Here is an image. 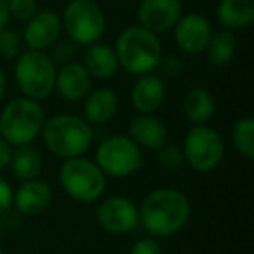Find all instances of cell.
Masks as SVG:
<instances>
[{
    "mask_svg": "<svg viewBox=\"0 0 254 254\" xmlns=\"http://www.w3.org/2000/svg\"><path fill=\"white\" fill-rule=\"evenodd\" d=\"M232 143L235 150L247 160L254 159V120L253 117H242L233 124Z\"/></svg>",
    "mask_w": 254,
    "mask_h": 254,
    "instance_id": "cell-24",
    "label": "cell"
},
{
    "mask_svg": "<svg viewBox=\"0 0 254 254\" xmlns=\"http://www.w3.org/2000/svg\"><path fill=\"white\" fill-rule=\"evenodd\" d=\"M94 162L105 176L129 178L141 169L143 153L129 136H112L96 148Z\"/></svg>",
    "mask_w": 254,
    "mask_h": 254,
    "instance_id": "cell-9",
    "label": "cell"
},
{
    "mask_svg": "<svg viewBox=\"0 0 254 254\" xmlns=\"http://www.w3.org/2000/svg\"><path fill=\"white\" fill-rule=\"evenodd\" d=\"M216 16L225 30H244L254 21V0H221Z\"/></svg>",
    "mask_w": 254,
    "mask_h": 254,
    "instance_id": "cell-20",
    "label": "cell"
},
{
    "mask_svg": "<svg viewBox=\"0 0 254 254\" xmlns=\"http://www.w3.org/2000/svg\"><path fill=\"white\" fill-rule=\"evenodd\" d=\"M129 254H164V249L160 246L159 239H155V237H145V239L138 240L131 247Z\"/></svg>",
    "mask_w": 254,
    "mask_h": 254,
    "instance_id": "cell-30",
    "label": "cell"
},
{
    "mask_svg": "<svg viewBox=\"0 0 254 254\" xmlns=\"http://www.w3.org/2000/svg\"><path fill=\"white\" fill-rule=\"evenodd\" d=\"M212 35V26L205 16L198 12L183 14L174 25V42L181 53L197 56L204 53Z\"/></svg>",
    "mask_w": 254,
    "mask_h": 254,
    "instance_id": "cell-11",
    "label": "cell"
},
{
    "mask_svg": "<svg viewBox=\"0 0 254 254\" xmlns=\"http://www.w3.org/2000/svg\"><path fill=\"white\" fill-rule=\"evenodd\" d=\"M61 23L68 39L77 46L99 42L106 30L105 12L94 0H70L64 7Z\"/></svg>",
    "mask_w": 254,
    "mask_h": 254,
    "instance_id": "cell-7",
    "label": "cell"
},
{
    "mask_svg": "<svg viewBox=\"0 0 254 254\" xmlns=\"http://www.w3.org/2000/svg\"><path fill=\"white\" fill-rule=\"evenodd\" d=\"M120 99L113 89L99 87L91 89L89 94L84 98V119L89 124L96 126H105L112 122L119 113Z\"/></svg>",
    "mask_w": 254,
    "mask_h": 254,
    "instance_id": "cell-18",
    "label": "cell"
},
{
    "mask_svg": "<svg viewBox=\"0 0 254 254\" xmlns=\"http://www.w3.org/2000/svg\"><path fill=\"white\" fill-rule=\"evenodd\" d=\"M181 16H183L181 0H141L136 11L138 25L157 35L174 28Z\"/></svg>",
    "mask_w": 254,
    "mask_h": 254,
    "instance_id": "cell-12",
    "label": "cell"
},
{
    "mask_svg": "<svg viewBox=\"0 0 254 254\" xmlns=\"http://www.w3.org/2000/svg\"><path fill=\"white\" fill-rule=\"evenodd\" d=\"M138 216L150 237L167 239L180 233L190 221V198L176 188H157L143 198Z\"/></svg>",
    "mask_w": 254,
    "mask_h": 254,
    "instance_id": "cell-1",
    "label": "cell"
},
{
    "mask_svg": "<svg viewBox=\"0 0 254 254\" xmlns=\"http://www.w3.org/2000/svg\"><path fill=\"white\" fill-rule=\"evenodd\" d=\"M46 112L30 98H14L0 112V136L11 146L32 145L42 132Z\"/></svg>",
    "mask_w": 254,
    "mask_h": 254,
    "instance_id": "cell-4",
    "label": "cell"
},
{
    "mask_svg": "<svg viewBox=\"0 0 254 254\" xmlns=\"http://www.w3.org/2000/svg\"><path fill=\"white\" fill-rule=\"evenodd\" d=\"M204 53L212 66H226V64H230L237 53L235 33L225 28L221 32L212 33Z\"/></svg>",
    "mask_w": 254,
    "mask_h": 254,
    "instance_id": "cell-23",
    "label": "cell"
},
{
    "mask_svg": "<svg viewBox=\"0 0 254 254\" xmlns=\"http://www.w3.org/2000/svg\"><path fill=\"white\" fill-rule=\"evenodd\" d=\"M53 202V190L42 180L23 181L12 195V205L25 216H37L44 212Z\"/></svg>",
    "mask_w": 254,
    "mask_h": 254,
    "instance_id": "cell-16",
    "label": "cell"
},
{
    "mask_svg": "<svg viewBox=\"0 0 254 254\" xmlns=\"http://www.w3.org/2000/svg\"><path fill=\"white\" fill-rule=\"evenodd\" d=\"M157 152H159V164L166 171H180L185 166L183 148L176 143L166 141Z\"/></svg>",
    "mask_w": 254,
    "mask_h": 254,
    "instance_id": "cell-25",
    "label": "cell"
},
{
    "mask_svg": "<svg viewBox=\"0 0 254 254\" xmlns=\"http://www.w3.org/2000/svg\"><path fill=\"white\" fill-rule=\"evenodd\" d=\"M44 145L53 155L60 159L80 157L91 148L94 141V131L84 117L73 113H60L44 124L42 132Z\"/></svg>",
    "mask_w": 254,
    "mask_h": 254,
    "instance_id": "cell-2",
    "label": "cell"
},
{
    "mask_svg": "<svg viewBox=\"0 0 254 254\" xmlns=\"http://www.w3.org/2000/svg\"><path fill=\"white\" fill-rule=\"evenodd\" d=\"M18 254H33V253H18Z\"/></svg>",
    "mask_w": 254,
    "mask_h": 254,
    "instance_id": "cell-36",
    "label": "cell"
},
{
    "mask_svg": "<svg viewBox=\"0 0 254 254\" xmlns=\"http://www.w3.org/2000/svg\"><path fill=\"white\" fill-rule=\"evenodd\" d=\"M56 71V64L46 51L28 49L18 56L14 78L25 98L44 101L54 92Z\"/></svg>",
    "mask_w": 254,
    "mask_h": 254,
    "instance_id": "cell-5",
    "label": "cell"
},
{
    "mask_svg": "<svg viewBox=\"0 0 254 254\" xmlns=\"http://www.w3.org/2000/svg\"><path fill=\"white\" fill-rule=\"evenodd\" d=\"M216 110V99L207 89L193 87L183 98V113L191 124H205Z\"/></svg>",
    "mask_w": 254,
    "mask_h": 254,
    "instance_id": "cell-21",
    "label": "cell"
},
{
    "mask_svg": "<svg viewBox=\"0 0 254 254\" xmlns=\"http://www.w3.org/2000/svg\"><path fill=\"white\" fill-rule=\"evenodd\" d=\"M92 85V77L85 66L77 61L61 64L56 71V85L54 91L66 101H82L89 94Z\"/></svg>",
    "mask_w": 254,
    "mask_h": 254,
    "instance_id": "cell-14",
    "label": "cell"
},
{
    "mask_svg": "<svg viewBox=\"0 0 254 254\" xmlns=\"http://www.w3.org/2000/svg\"><path fill=\"white\" fill-rule=\"evenodd\" d=\"M7 11L9 18L26 23L39 11V5H37V0H7Z\"/></svg>",
    "mask_w": 254,
    "mask_h": 254,
    "instance_id": "cell-27",
    "label": "cell"
},
{
    "mask_svg": "<svg viewBox=\"0 0 254 254\" xmlns=\"http://www.w3.org/2000/svg\"><path fill=\"white\" fill-rule=\"evenodd\" d=\"M12 187L4 176H0V214L7 212L12 207Z\"/></svg>",
    "mask_w": 254,
    "mask_h": 254,
    "instance_id": "cell-31",
    "label": "cell"
},
{
    "mask_svg": "<svg viewBox=\"0 0 254 254\" xmlns=\"http://www.w3.org/2000/svg\"><path fill=\"white\" fill-rule=\"evenodd\" d=\"M167 127L153 113H138L129 122V138L146 150H159L167 141Z\"/></svg>",
    "mask_w": 254,
    "mask_h": 254,
    "instance_id": "cell-15",
    "label": "cell"
},
{
    "mask_svg": "<svg viewBox=\"0 0 254 254\" xmlns=\"http://www.w3.org/2000/svg\"><path fill=\"white\" fill-rule=\"evenodd\" d=\"M9 11H7V0H0V30L7 26L9 23Z\"/></svg>",
    "mask_w": 254,
    "mask_h": 254,
    "instance_id": "cell-33",
    "label": "cell"
},
{
    "mask_svg": "<svg viewBox=\"0 0 254 254\" xmlns=\"http://www.w3.org/2000/svg\"><path fill=\"white\" fill-rule=\"evenodd\" d=\"M113 51L119 60V66L138 77L157 70L162 58L159 35L139 25L124 28L117 37Z\"/></svg>",
    "mask_w": 254,
    "mask_h": 254,
    "instance_id": "cell-3",
    "label": "cell"
},
{
    "mask_svg": "<svg viewBox=\"0 0 254 254\" xmlns=\"http://www.w3.org/2000/svg\"><path fill=\"white\" fill-rule=\"evenodd\" d=\"M5 91H7V78H5V73L2 71V68H0V101L4 99Z\"/></svg>",
    "mask_w": 254,
    "mask_h": 254,
    "instance_id": "cell-34",
    "label": "cell"
},
{
    "mask_svg": "<svg viewBox=\"0 0 254 254\" xmlns=\"http://www.w3.org/2000/svg\"><path fill=\"white\" fill-rule=\"evenodd\" d=\"M75 54H77V44H73L70 39L68 40H58L53 46V53L49 54L54 64H66L73 61Z\"/></svg>",
    "mask_w": 254,
    "mask_h": 254,
    "instance_id": "cell-28",
    "label": "cell"
},
{
    "mask_svg": "<svg viewBox=\"0 0 254 254\" xmlns=\"http://www.w3.org/2000/svg\"><path fill=\"white\" fill-rule=\"evenodd\" d=\"M185 162L197 173H212L225 157V143L214 127L193 126L185 136Z\"/></svg>",
    "mask_w": 254,
    "mask_h": 254,
    "instance_id": "cell-8",
    "label": "cell"
},
{
    "mask_svg": "<svg viewBox=\"0 0 254 254\" xmlns=\"http://www.w3.org/2000/svg\"><path fill=\"white\" fill-rule=\"evenodd\" d=\"M0 254H4V249H2V246H0Z\"/></svg>",
    "mask_w": 254,
    "mask_h": 254,
    "instance_id": "cell-35",
    "label": "cell"
},
{
    "mask_svg": "<svg viewBox=\"0 0 254 254\" xmlns=\"http://www.w3.org/2000/svg\"><path fill=\"white\" fill-rule=\"evenodd\" d=\"M21 54V39L12 28L0 30V56L4 60H14Z\"/></svg>",
    "mask_w": 254,
    "mask_h": 254,
    "instance_id": "cell-26",
    "label": "cell"
},
{
    "mask_svg": "<svg viewBox=\"0 0 254 254\" xmlns=\"http://www.w3.org/2000/svg\"><path fill=\"white\" fill-rule=\"evenodd\" d=\"M11 171L18 180L21 181H30L37 180L42 173L44 160L42 155L39 153V150L33 148L32 145H21L12 148L11 155Z\"/></svg>",
    "mask_w": 254,
    "mask_h": 254,
    "instance_id": "cell-22",
    "label": "cell"
},
{
    "mask_svg": "<svg viewBox=\"0 0 254 254\" xmlns=\"http://www.w3.org/2000/svg\"><path fill=\"white\" fill-rule=\"evenodd\" d=\"M60 183L64 193L80 204H92L106 191L105 173L84 155L64 160L60 169Z\"/></svg>",
    "mask_w": 254,
    "mask_h": 254,
    "instance_id": "cell-6",
    "label": "cell"
},
{
    "mask_svg": "<svg viewBox=\"0 0 254 254\" xmlns=\"http://www.w3.org/2000/svg\"><path fill=\"white\" fill-rule=\"evenodd\" d=\"M96 219L98 225L112 235H126L139 225L138 207L124 195H115L99 202Z\"/></svg>",
    "mask_w": 254,
    "mask_h": 254,
    "instance_id": "cell-10",
    "label": "cell"
},
{
    "mask_svg": "<svg viewBox=\"0 0 254 254\" xmlns=\"http://www.w3.org/2000/svg\"><path fill=\"white\" fill-rule=\"evenodd\" d=\"M82 64L92 78H99V80H108L115 77V73L119 71V60L113 47L99 42L87 46Z\"/></svg>",
    "mask_w": 254,
    "mask_h": 254,
    "instance_id": "cell-19",
    "label": "cell"
},
{
    "mask_svg": "<svg viewBox=\"0 0 254 254\" xmlns=\"http://www.w3.org/2000/svg\"><path fill=\"white\" fill-rule=\"evenodd\" d=\"M167 96V87L162 77L146 73L136 80L131 92L132 106L139 113H155L164 105Z\"/></svg>",
    "mask_w": 254,
    "mask_h": 254,
    "instance_id": "cell-17",
    "label": "cell"
},
{
    "mask_svg": "<svg viewBox=\"0 0 254 254\" xmlns=\"http://www.w3.org/2000/svg\"><path fill=\"white\" fill-rule=\"evenodd\" d=\"M11 155H12V146L0 136V171H4L9 166Z\"/></svg>",
    "mask_w": 254,
    "mask_h": 254,
    "instance_id": "cell-32",
    "label": "cell"
},
{
    "mask_svg": "<svg viewBox=\"0 0 254 254\" xmlns=\"http://www.w3.org/2000/svg\"><path fill=\"white\" fill-rule=\"evenodd\" d=\"M63 32L61 18L54 11H37L26 21L23 40L33 51H46L60 40Z\"/></svg>",
    "mask_w": 254,
    "mask_h": 254,
    "instance_id": "cell-13",
    "label": "cell"
},
{
    "mask_svg": "<svg viewBox=\"0 0 254 254\" xmlns=\"http://www.w3.org/2000/svg\"><path fill=\"white\" fill-rule=\"evenodd\" d=\"M157 68H159V70L162 71V75H166V77L176 78L185 71V61L181 60L180 56H174V54H171V56H162Z\"/></svg>",
    "mask_w": 254,
    "mask_h": 254,
    "instance_id": "cell-29",
    "label": "cell"
}]
</instances>
